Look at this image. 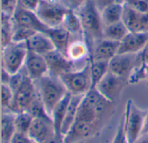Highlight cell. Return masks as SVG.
I'll return each instance as SVG.
<instances>
[{
  "instance_id": "8",
  "label": "cell",
  "mask_w": 148,
  "mask_h": 143,
  "mask_svg": "<svg viewBox=\"0 0 148 143\" xmlns=\"http://www.w3.org/2000/svg\"><path fill=\"white\" fill-rule=\"evenodd\" d=\"M56 134L51 117H34L28 136L33 143H43Z\"/></svg>"
},
{
  "instance_id": "19",
  "label": "cell",
  "mask_w": 148,
  "mask_h": 143,
  "mask_svg": "<svg viewBox=\"0 0 148 143\" xmlns=\"http://www.w3.org/2000/svg\"><path fill=\"white\" fill-rule=\"evenodd\" d=\"M124 3L114 2L101 9V17L104 26L122 21Z\"/></svg>"
},
{
  "instance_id": "16",
  "label": "cell",
  "mask_w": 148,
  "mask_h": 143,
  "mask_svg": "<svg viewBox=\"0 0 148 143\" xmlns=\"http://www.w3.org/2000/svg\"><path fill=\"white\" fill-rule=\"evenodd\" d=\"M93 124L83 121L75 120L67 134L63 136L65 143H75L89 139L93 133Z\"/></svg>"
},
{
  "instance_id": "17",
  "label": "cell",
  "mask_w": 148,
  "mask_h": 143,
  "mask_svg": "<svg viewBox=\"0 0 148 143\" xmlns=\"http://www.w3.org/2000/svg\"><path fill=\"white\" fill-rule=\"evenodd\" d=\"M26 45L29 51L43 56L56 49L53 42L51 41L48 35L44 32L35 33L26 41Z\"/></svg>"
},
{
  "instance_id": "33",
  "label": "cell",
  "mask_w": 148,
  "mask_h": 143,
  "mask_svg": "<svg viewBox=\"0 0 148 143\" xmlns=\"http://www.w3.org/2000/svg\"><path fill=\"white\" fill-rule=\"evenodd\" d=\"M112 143H129L126 132H125V123H124V117H122L120 125L117 129V132L115 134V136L113 140Z\"/></svg>"
},
{
  "instance_id": "6",
  "label": "cell",
  "mask_w": 148,
  "mask_h": 143,
  "mask_svg": "<svg viewBox=\"0 0 148 143\" xmlns=\"http://www.w3.org/2000/svg\"><path fill=\"white\" fill-rule=\"evenodd\" d=\"M147 114L138 109L131 101L127 102L124 113V123L125 132L129 143H135L141 137Z\"/></svg>"
},
{
  "instance_id": "34",
  "label": "cell",
  "mask_w": 148,
  "mask_h": 143,
  "mask_svg": "<svg viewBox=\"0 0 148 143\" xmlns=\"http://www.w3.org/2000/svg\"><path fill=\"white\" fill-rule=\"evenodd\" d=\"M67 9L77 11L88 0H58Z\"/></svg>"
},
{
  "instance_id": "2",
  "label": "cell",
  "mask_w": 148,
  "mask_h": 143,
  "mask_svg": "<svg viewBox=\"0 0 148 143\" xmlns=\"http://www.w3.org/2000/svg\"><path fill=\"white\" fill-rule=\"evenodd\" d=\"M35 83L45 110L51 117L56 106L69 92L60 79L50 74L35 81Z\"/></svg>"
},
{
  "instance_id": "38",
  "label": "cell",
  "mask_w": 148,
  "mask_h": 143,
  "mask_svg": "<svg viewBox=\"0 0 148 143\" xmlns=\"http://www.w3.org/2000/svg\"><path fill=\"white\" fill-rule=\"evenodd\" d=\"M138 59L144 66H148V41L145 47L138 54Z\"/></svg>"
},
{
  "instance_id": "1",
  "label": "cell",
  "mask_w": 148,
  "mask_h": 143,
  "mask_svg": "<svg viewBox=\"0 0 148 143\" xmlns=\"http://www.w3.org/2000/svg\"><path fill=\"white\" fill-rule=\"evenodd\" d=\"M75 12L82 22L84 40L92 49L95 43L103 38L104 25L101 17V10L94 0H88Z\"/></svg>"
},
{
  "instance_id": "28",
  "label": "cell",
  "mask_w": 148,
  "mask_h": 143,
  "mask_svg": "<svg viewBox=\"0 0 148 143\" xmlns=\"http://www.w3.org/2000/svg\"><path fill=\"white\" fill-rule=\"evenodd\" d=\"M14 23L12 16L2 14L1 22V45L2 48L13 42Z\"/></svg>"
},
{
  "instance_id": "39",
  "label": "cell",
  "mask_w": 148,
  "mask_h": 143,
  "mask_svg": "<svg viewBox=\"0 0 148 143\" xmlns=\"http://www.w3.org/2000/svg\"><path fill=\"white\" fill-rule=\"evenodd\" d=\"M95 4L97 5V7L99 8V9H102L105 6L114 3V2H121V3H124L125 0H94Z\"/></svg>"
},
{
  "instance_id": "11",
  "label": "cell",
  "mask_w": 148,
  "mask_h": 143,
  "mask_svg": "<svg viewBox=\"0 0 148 143\" xmlns=\"http://www.w3.org/2000/svg\"><path fill=\"white\" fill-rule=\"evenodd\" d=\"M137 60L138 54H118L108 62L109 72L125 79L132 73Z\"/></svg>"
},
{
  "instance_id": "10",
  "label": "cell",
  "mask_w": 148,
  "mask_h": 143,
  "mask_svg": "<svg viewBox=\"0 0 148 143\" xmlns=\"http://www.w3.org/2000/svg\"><path fill=\"white\" fill-rule=\"evenodd\" d=\"M14 26L31 29L36 32H44L49 28L36 16V12L17 8L12 16Z\"/></svg>"
},
{
  "instance_id": "29",
  "label": "cell",
  "mask_w": 148,
  "mask_h": 143,
  "mask_svg": "<svg viewBox=\"0 0 148 143\" xmlns=\"http://www.w3.org/2000/svg\"><path fill=\"white\" fill-rule=\"evenodd\" d=\"M33 118L34 117L28 111H22V112L16 113L15 115L16 131L28 135Z\"/></svg>"
},
{
  "instance_id": "44",
  "label": "cell",
  "mask_w": 148,
  "mask_h": 143,
  "mask_svg": "<svg viewBox=\"0 0 148 143\" xmlns=\"http://www.w3.org/2000/svg\"><path fill=\"white\" fill-rule=\"evenodd\" d=\"M2 143H10V142H2Z\"/></svg>"
},
{
  "instance_id": "13",
  "label": "cell",
  "mask_w": 148,
  "mask_h": 143,
  "mask_svg": "<svg viewBox=\"0 0 148 143\" xmlns=\"http://www.w3.org/2000/svg\"><path fill=\"white\" fill-rule=\"evenodd\" d=\"M24 70L33 81H36L49 74V66L45 57L29 50L24 64Z\"/></svg>"
},
{
  "instance_id": "9",
  "label": "cell",
  "mask_w": 148,
  "mask_h": 143,
  "mask_svg": "<svg viewBox=\"0 0 148 143\" xmlns=\"http://www.w3.org/2000/svg\"><path fill=\"white\" fill-rule=\"evenodd\" d=\"M49 66V74L59 78L75 69V62L66 54L55 49L44 55Z\"/></svg>"
},
{
  "instance_id": "14",
  "label": "cell",
  "mask_w": 148,
  "mask_h": 143,
  "mask_svg": "<svg viewBox=\"0 0 148 143\" xmlns=\"http://www.w3.org/2000/svg\"><path fill=\"white\" fill-rule=\"evenodd\" d=\"M120 42L102 38L93 46L90 55L91 60L109 62L119 52Z\"/></svg>"
},
{
  "instance_id": "35",
  "label": "cell",
  "mask_w": 148,
  "mask_h": 143,
  "mask_svg": "<svg viewBox=\"0 0 148 143\" xmlns=\"http://www.w3.org/2000/svg\"><path fill=\"white\" fill-rule=\"evenodd\" d=\"M125 3L140 12H148V0H125Z\"/></svg>"
},
{
  "instance_id": "32",
  "label": "cell",
  "mask_w": 148,
  "mask_h": 143,
  "mask_svg": "<svg viewBox=\"0 0 148 143\" xmlns=\"http://www.w3.org/2000/svg\"><path fill=\"white\" fill-rule=\"evenodd\" d=\"M1 4L2 14L13 16L15 11L18 8V0H2Z\"/></svg>"
},
{
  "instance_id": "22",
  "label": "cell",
  "mask_w": 148,
  "mask_h": 143,
  "mask_svg": "<svg viewBox=\"0 0 148 143\" xmlns=\"http://www.w3.org/2000/svg\"><path fill=\"white\" fill-rule=\"evenodd\" d=\"M142 12H140L124 2L122 22L126 24L130 32H140V21Z\"/></svg>"
},
{
  "instance_id": "26",
  "label": "cell",
  "mask_w": 148,
  "mask_h": 143,
  "mask_svg": "<svg viewBox=\"0 0 148 143\" xmlns=\"http://www.w3.org/2000/svg\"><path fill=\"white\" fill-rule=\"evenodd\" d=\"M15 115L16 113L10 110L5 111L4 110H3L1 124L2 142H10L12 136L16 132L15 127Z\"/></svg>"
},
{
  "instance_id": "15",
  "label": "cell",
  "mask_w": 148,
  "mask_h": 143,
  "mask_svg": "<svg viewBox=\"0 0 148 143\" xmlns=\"http://www.w3.org/2000/svg\"><path fill=\"white\" fill-rule=\"evenodd\" d=\"M148 41V33L129 32L120 42L118 54H139Z\"/></svg>"
},
{
  "instance_id": "7",
  "label": "cell",
  "mask_w": 148,
  "mask_h": 143,
  "mask_svg": "<svg viewBox=\"0 0 148 143\" xmlns=\"http://www.w3.org/2000/svg\"><path fill=\"white\" fill-rule=\"evenodd\" d=\"M37 96L38 92L35 81L26 74L23 81L14 92V99L10 111L14 113L27 111L28 108Z\"/></svg>"
},
{
  "instance_id": "27",
  "label": "cell",
  "mask_w": 148,
  "mask_h": 143,
  "mask_svg": "<svg viewBox=\"0 0 148 143\" xmlns=\"http://www.w3.org/2000/svg\"><path fill=\"white\" fill-rule=\"evenodd\" d=\"M90 73L92 79V88H95L103 77L108 73V62L90 60Z\"/></svg>"
},
{
  "instance_id": "18",
  "label": "cell",
  "mask_w": 148,
  "mask_h": 143,
  "mask_svg": "<svg viewBox=\"0 0 148 143\" xmlns=\"http://www.w3.org/2000/svg\"><path fill=\"white\" fill-rule=\"evenodd\" d=\"M45 33L53 42L55 48L66 54L68 47L73 40L69 31H67L62 26H59L56 28H49Z\"/></svg>"
},
{
  "instance_id": "25",
  "label": "cell",
  "mask_w": 148,
  "mask_h": 143,
  "mask_svg": "<svg viewBox=\"0 0 148 143\" xmlns=\"http://www.w3.org/2000/svg\"><path fill=\"white\" fill-rule=\"evenodd\" d=\"M129 32L130 31L126 24L122 21H120L115 23L104 26L103 38L121 42L129 34Z\"/></svg>"
},
{
  "instance_id": "40",
  "label": "cell",
  "mask_w": 148,
  "mask_h": 143,
  "mask_svg": "<svg viewBox=\"0 0 148 143\" xmlns=\"http://www.w3.org/2000/svg\"><path fill=\"white\" fill-rule=\"evenodd\" d=\"M43 143H65L63 136L59 134H55L52 137H50L49 140H47Z\"/></svg>"
},
{
  "instance_id": "3",
  "label": "cell",
  "mask_w": 148,
  "mask_h": 143,
  "mask_svg": "<svg viewBox=\"0 0 148 143\" xmlns=\"http://www.w3.org/2000/svg\"><path fill=\"white\" fill-rule=\"evenodd\" d=\"M68 92L72 95L84 96L92 88L90 64L88 62L82 69L74 70L59 77Z\"/></svg>"
},
{
  "instance_id": "20",
  "label": "cell",
  "mask_w": 148,
  "mask_h": 143,
  "mask_svg": "<svg viewBox=\"0 0 148 143\" xmlns=\"http://www.w3.org/2000/svg\"><path fill=\"white\" fill-rule=\"evenodd\" d=\"M82 98H83L82 95H72L71 96V98H70V101H69V104L66 111V115H65V117L62 125L61 134L62 136H64L67 134L70 127L75 123L76 119L78 109L82 100Z\"/></svg>"
},
{
  "instance_id": "31",
  "label": "cell",
  "mask_w": 148,
  "mask_h": 143,
  "mask_svg": "<svg viewBox=\"0 0 148 143\" xmlns=\"http://www.w3.org/2000/svg\"><path fill=\"white\" fill-rule=\"evenodd\" d=\"M36 32L31 29L14 26L13 41L14 42H26Z\"/></svg>"
},
{
  "instance_id": "43",
  "label": "cell",
  "mask_w": 148,
  "mask_h": 143,
  "mask_svg": "<svg viewBox=\"0 0 148 143\" xmlns=\"http://www.w3.org/2000/svg\"><path fill=\"white\" fill-rule=\"evenodd\" d=\"M75 143H90V142L88 141V139H87V140L80 141V142H75Z\"/></svg>"
},
{
  "instance_id": "41",
  "label": "cell",
  "mask_w": 148,
  "mask_h": 143,
  "mask_svg": "<svg viewBox=\"0 0 148 143\" xmlns=\"http://www.w3.org/2000/svg\"><path fill=\"white\" fill-rule=\"evenodd\" d=\"M148 134V112L147 114V117H146V122H145V126H144V129H143V133L142 136L147 135Z\"/></svg>"
},
{
  "instance_id": "42",
  "label": "cell",
  "mask_w": 148,
  "mask_h": 143,
  "mask_svg": "<svg viewBox=\"0 0 148 143\" xmlns=\"http://www.w3.org/2000/svg\"><path fill=\"white\" fill-rule=\"evenodd\" d=\"M135 143H148V134L144 137H140Z\"/></svg>"
},
{
  "instance_id": "30",
  "label": "cell",
  "mask_w": 148,
  "mask_h": 143,
  "mask_svg": "<svg viewBox=\"0 0 148 143\" xmlns=\"http://www.w3.org/2000/svg\"><path fill=\"white\" fill-rule=\"evenodd\" d=\"M2 88V107L3 110H10L13 99H14V92L11 90V88L6 85V84H2L1 85Z\"/></svg>"
},
{
  "instance_id": "23",
  "label": "cell",
  "mask_w": 148,
  "mask_h": 143,
  "mask_svg": "<svg viewBox=\"0 0 148 143\" xmlns=\"http://www.w3.org/2000/svg\"><path fill=\"white\" fill-rule=\"evenodd\" d=\"M89 53V47L84 39H75L70 42L66 55L74 62L84 59Z\"/></svg>"
},
{
  "instance_id": "4",
  "label": "cell",
  "mask_w": 148,
  "mask_h": 143,
  "mask_svg": "<svg viewBox=\"0 0 148 143\" xmlns=\"http://www.w3.org/2000/svg\"><path fill=\"white\" fill-rule=\"evenodd\" d=\"M27 55L26 42H11L2 48V68L10 75L19 73L24 67Z\"/></svg>"
},
{
  "instance_id": "5",
  "label": "cell",
  "mask_w": 148,
  "mask_h": 143,
  "mask_svg": "<svg viewBox=\"0 0 148 143\" xmlns=\"http://www.w3.org/2000/svg\"><path fill=\"white\" fill-rule=\"evenodd\" d=\"M68 11L58 0H40L36 14L45 26L56 28L62 26Z\"/></svg>"
},
{
  "instance_id": "21",
  "label": "cell",
  "mask_w": 148,
  "mask_h": 143,
  "mask_svg": "<svg viewBox=\"0 0 148 143\" xmlns=\"http://www.w3.org/2000/svg\"><path fill=\"white\" fill-rule=\"evenodd\" d=\"M62 26L69 31L72 38L75 39H84L83 28L81 19L75 11L69 10L64 17Z\"/></svg>"
},
{
  "instance_id": "12",
  "label": "cell",
  "mask_w": 148,
  "mask_h": 143,
  "mask_svg": "<svg viewBox=\"0 0 148 143\" xmlns=\"http://www.w3.org/2000/svg\"><path fill=\"white\" fill-rule=\"evenodd\" d=\"M123 82V78L116 76L108 71L95 88L106 99L111 103L119 97L122 90Z\"/></svg>"
},
{
  "instance_id": "37",
  "label": "cell",
  "mask_w": 148,
  "mask_h": 143,
  "mask_svg": "<svg viewBox=\"0 0 148 143\" xmlns=\"http://www.w3.org/2000/svg\"><path fill=\"white\" fill-rule=\"evenodd\" d=\"M10 143H33V142L30 140L28 135L16 132L10 139Z\"/></svg>"
},
{
  "instance_id": "24",
  "label": "cell",
  "mask_w": 148,
  "mask_h": 143,
  "mask_svg": "<svg viewBox=\"0 0 148 143\" xmlns=\"http://www.w3.org/2000/svg\"><path fill=\"white\" fill-rule=\"evenodd\" d=\"M72 94H70L69 92L58 103V104L56 106V108L54 109L52 114H51V118L55 126V129L56 134L62 135L61 134V129H62V125L66 115V111L70 101Z\"/></svg>"
},
{
  "instance_id": "36",
  "label": "cell",
  "mask_w": 148,
  "mask_h": 143,
  "mask_svg": "<svg viewBox=\"0 0 148 143\" xmlns=\"http://www.w3.org/2000/svg\"><path fill=\"white\" fill-rule=\"evenodd\" d=\"M40 0H18V7L36 12Z\"/></svg>"
}]
</instances>
